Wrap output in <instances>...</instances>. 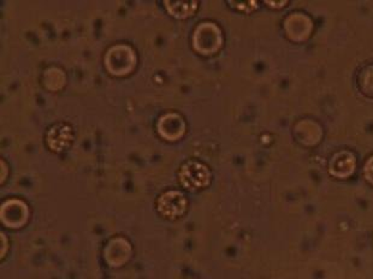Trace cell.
I'll use <instances>...</instances> for the list:
<instances>
[{"label": "cell", "mask_w": 373, "mask_h": 279, "mask_svg": "<svg viewBox=\"0 0 373 279\" xmlns=\"http://www.w3.org/2000/svg\"><path fill=\"white\" fill-rule=\"evenodd\" d=\"M157 209L165 218H179L187 209V199L180 191H165L158 199Z\"/></svg>", "instance_id": "obj_2"}, {"label": "cell", "mask_w": 373, "mask_h": 279, "mask_svg": "<svg viewBox=\"0 0 373 279\" xmlns=\"http://www.w3.org/2000/svg\"><path fill=\"white\" fill-rule=\"evenodd\" d=\"M179 178L187 189L197 191L210 184L211 171L205 164L190 160L181 166Z\"/></svg>", "instance_id": "obj_1"}, {"label": "cell", "mask_w": 373, "mask_h": 279, "mask_svg": "<svg viewBox=\"0 0 373 279\" xmlns=\"http://www.w3.org/2000/svg\"><path fill=\"white\" fill-rule=\"evenodd\" d=\"M71 141V128L68 124H55L47 133V144L53 151L64 148Z\"/></svg>", "instance_id": "obj_3"}]
</instances>
